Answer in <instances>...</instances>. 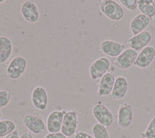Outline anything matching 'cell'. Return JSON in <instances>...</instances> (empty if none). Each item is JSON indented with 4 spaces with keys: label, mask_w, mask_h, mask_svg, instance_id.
Listing matches in <instances>:
<instances>
[{
    "label": "cell",
    "mask_w": 155,
    "mask_h": 138,
    "mask_svg": "<svg viewBox=\"0 0 155 138\" xmlns=\"http://www.w3.org/2000/svg\"><path fill=\"white\" fill-rule=\"evenodd\" d=\"M99 7L102 13L113 21H119L124 16V10L117 1L102 0L100 3Z\"/></svg>",
    "instance_id": "cell-1"
},
{
    "label": "cell",
    "mask_w": 155,
    "mask_h": 138,
    "mask_svg": "<svg viewBox=\"0 0 155 138\" xmlns=\"http://www.w3.org/2000/svg\"><path fill=\"white\" fill-rule=\"evenodd\" d=\"M26 67V58L23 56L18 55L10 61L6 69V74L10 79L16 80L24 74Z\"/></svg>",
    "instance_id": "cell-2"
},
{
    "label": "cell",
    "mask_w": 155,
    "mask_h": 138,
    "mask_svg": "<svg viewBox=\"0 0 155 138\" xmlns=\"http://www.w3.org/2000/svg\"><path fill=\"white\" fill-rule=\"evenodd\" d=\"M110 60L104 57H101L95 60L90 64L89 74L92 80H96L102 78L108 71L110 67Z\"/></svg>",
    "instance_id": "cell-3"
},
{
    "label": "cell",
    "mask_w": 155,
    "mask_h": 138,
    "mask_svg": "<svg viewBox=\"0 0 155 138\" xmlns=\"http://www.w3.org/2000/svg\"><path fill=\"white\" fill-rule=\"evenodd\" d=\"M92 114L97 122L105 127L111 126L113 122L114 117L111 111L101 103H97L93 107Z\"/></svg>",
    "instance_id": "cell-4"
},
{
    "label": "cell",
    "mask_w": 155,
    "mask_h": 138,
    "mask_svg": "<svg viewBox=\"0 0 155 138\" xmlns=\"http://www.w3.org/2000/svg\"><path fill=\"white\" fill-rule=\"evenodd\" d=\"M78 124L77 112L74 110L67 111L62 120L61 132L67 137H71L75 134Z\"/></svg>",
    "instance_id": "cell-5"
},
{
    "label": "cell",
    "mask_w": 155,
    "mask_h": 138,
    "mask_svg": "<svg viewBox=\"0 0 155 138\" xmlns=\"http://www.w3.org/2000/svg\"><path fill=\"white\" fill-rule=\"evenodd\" d=\"M137 55V52L136 50L131 48L127 49L116 58L114 64L120 69H128L134 64Z\"/></svg>",
    "instance_id": "cell-6"
},
{
    "label": "cell",
    "mask_w": 155,
    "mask_h": 138,
    "mask_svg": "<svg viewBox=\"0 0 155 138\" xmlns=\"http://www.w3.org/2000/svg\"><path fill=\"white\" fill-rule=\"evenodd\" d=\"M21 13L24 19L29 23L34 24L39 18V12L34 1H25L21 7Z\"/></svg>",
    "instance_id": "cell-7"
},
{
    "label": "cell",
    "mask_w": 155,
    "mask_h": 138,
    "mask_svg": "<svg viewBox=\"0 0 155 138\" xmlns=\"http://www.w3.org/2000/svg\"><path fill=\"white\" fill-rule=\"evenodd\" d=\"M22 123L30 132L35 134L43 133L45 129V125L43 120L36 115H25L22 119Z\"/></svg>",
    "instance_id": "cell-8"
},
{
    "label": "cell",
    "mask_w": 155,
    "mask_h": 138,
    "mask_svg": "<svg viewBox=\"0 0 155 138\" xmlns=\"http://www.w3.org/2000/svg\"><path fill=\"white\" fill-rule=\"evenodd\" d=\"M31 103L33 106L39 110H45L48 105V95L46 89L41 86L35 87L31 92Z\"/></svg>",
    "instance_id": "cell-9"
},
{
    "label": "cell",
    "mask_w": 155,
    "mask_h": 138,
    "mask_svg": "<svg viewBox=\"0 0 155 138\" xmlns=\"http://www.w3.org/2000/svg\"><path fill=\"white\" fill-rule=\"evenodd\" d=\"M65 110L53 111L51 112L47 119L46 128L49 133H54L61 131L62 120L65 114Z\"/></svg>",
    "instance_id": "cell-10"
},
{
    "label": "cell",
    "mask_w": 155,
    "mask_h": 138,
    "mask_svg": "<svg viewBox=\"0 0 155 138\" xmlns=\"http://www.w3.org/2000/svg\"><path fill=\"white\" fill-rule=\"evenodd\" d=\"M133 109L132 106L126 103L120 105L117 112V123L122 128H127L132 123Z\"/></svg>",
    "instance_id": "cell-11"
},
{
    "label": "cell",
    "mask_w": 155,
    "mask_h": 138,
    "mask_svg": "<svg viewBox=\"0 0 155 138\" xmlns=\"http://www.w3.org/2000/svg\"><path fill=\"white\" fill-rule=\"evenodd\" d=\"M151 40V35L150 32L147 30H143L128 39L127 41V44L130 48L137 52L145 47L150 42Z\"/></svg>",
    "instance_id": "cell-12"
},
{
    "label": "cell",
    "mask_w": 155,
    "mask_h": 138,
    "mask_svg": "<svg viewBox=\"0 0 155 138\" xmlns=\"http://www.w3.org/2000/svg\"><path fill=\"white\" fill-rule=\"evenodd\" d=\"M100 47L104 54L116 58L125 50V45L124 44H120L110 40L103 41L100 45Z\"/></svg>",
    "instance_id": "cell-13"
},
{
    "label": "cell",
    "mask_w": 155,
    "mask_h": 138,
    "mask_svg": "<svg viewBox=\"0 0 155 138\" xmlns=\"http://www.w3.org/2000/svg\"><path fill=\"white\" fill-rule=\"evenodd\" d=\"M154 57L155 49L151 46H146L137 55L133 64L140 68H145L152 63Z\"/></svg>",
    "instance_id": "cell-14"
},
{
    "label": "cell",
    "mask_w": 155,
    "mask_h": 138,
    "mask_svg": "<svg viewBox=\"0 0 155 138\" xmlns=\"http://www.w3.org/2000/svg\"><path fill=\"white\" fill-rule=\"evenodd\" d=\"M114 74L111 72H107L101 78L97 90L99 96H107L111 93L114 81Z\"/></svg>",
    "instance_id": "cell-15"
},
{
    "label": "cell",
    "mask_w": 155,
    "mask_h": 138,
    "mask_svg": "<svg viewBox=\"0 0 155 138\" xmlns=\"http://www.w3.org/2000/svg\"><path fill=\"white\" fill-rule=\"evenodd\" d=\"M128 81L124 76H118L115 79L114 84L111 93V97L114 100H119L124 98L127 93Z\"/></svg>",
    "instance_id": "cell-16"
},
{
    "label": "cell",
    "mask_w": 155,
    "mask_h": 138,
    "mask_svg": "<svg viewBox=\"0 0 155 138\" xmlns=\"http://www.w3.org/2000/svg\"><path fill=\"white\" fill-rule=\"evenodd\" d=\"M150 21V18L142 13H139L131 19L130 24L132 34L133 35H136L143 32L149 25Z\"/></svg>",
    "instance_id": "cell-17"
},
{
    "label": "cell",
    "mask_w": 155,
    "mask_h": 138,
    "mask_svg": "<svg viewBox=\"0 0 155 138\" xmlns=\"http://www.w3.org/2000/svg\"><path fill=\"white\" fill-rule=\"evenodd\" d=\"M12 50L11 40L8 37L0 36V64L6 62L9 59Z\"/></svg>",
    "instance_id": "cell-18"
},
{
    "label": "cell",
    "mask_w": 155,
    "mask_h": 138,
    "mask_svg": "<svg viewBox=\"0 0 155 138\" xmlns=\"http://www.w3.org/2000/svg\"><path fill=\"white\" fill-rule=\"evenodd\" d=\"M137 8L150 19L155 16V4L153 0H137Z\"/></svg>",
    "instance_id": "cell-19"
},
{
    "label": "cell",
    "mask_w": 155,
    "mask_h": 138,
    "mask_svg": "<svg viewBox=\"0 0 155 138\" xmlns=\"http://www.w3.org/2000/svg\"><path fill=\"white\" fill-rule=\"evenodd\" d=\"M16 130V124L12 120H0V138L5 137Z\"/></svg>",
    "instance_id": "cell-20"
},
{
    "label": "cell",
    "mask_w": 155,
    "mask_h": 138,
    "mask_svg": "<svg viewBox=\"0 0 155 138\" xmlns=\"http://www.w3.org/2000/svg\"><path fill=\"white\" fill-rule=\"evenodd\" d=\"M91 131L94 138H110L107 127L99 123L93 125Z\"/></svg>",
    "instance_id": "cell-21"
},
{
    "label": "cell",
    "mask_w": 155,
    "mask_h": 138,
    "mask_svg": "<svg viewBox=\"0 0 155 138\" xmlns=\"http://www.w3.org/2000/svg\"><path fill=\"white\" fill-rule=\"evenodd\" d=\"M142 135L145 138H155V116L150 120Z\"/></svg>",
    "instance_id": "cell-22"
},
{
    "label": "cell",
    "mask_w": 155,
    "mask_h": 138,
    "mask_svg": "<svg viewBox=\"0 0 155 138\" xmlns=\"http://www.w3.org/2000/svg\"><path fill=\"white\" fill-rule=\"evenodd\" d=\"M11 93L8 90H0V108L6 106L10 102Z\"/></svg>",
    "instance_id": "cell-23"
},
{
    "label": "cell",
    "mask_w": 155,
    "mask_h": 138,
    "mask_svg": "<svg viewBox=\"0 0 155 138\" xmlns=\"http://www.w3.org/2000/svg\"><path fill=\"white\" fill-rule=\"evenodd\" d=\"M119 2L129 10H134L137 7V0H119Z\"/></svg>",
    "instance_id": "cell-24"
},
{
    "label": "cell",
    "mask_w": 155,
    "mask_h": 138,
    "mask_svg": "<svg viewBox=\"0 0 155 138\" xmlns=\"http://www.w3.org/2000/svg\"><path fill=\"white\" fill-rule=\"evenodd\" d=\"M44 138H67V137H66L61 132H58L54 133H48L45 136Z\"/></svg>",
    "instance_id": "cell-25"
},
{
    "label": "cell",
    "mask_w": 155,
    "mask_h": 138,
    "mask_svg": "<svg viewBox=\"0 0 155 138\" xmlns=\"http://www.w3.org/2000/svg\"><path fill=\"white\" fill-rule=\"evenodd\" d=\"M74 138H94L88 133L85 131H79L74 134Z\"/></svg>",
    "instance_id": "cell-26"
},
{
    "label": "cell",
    "mask_w": 155,
    "mask_h": 138,
    "mask_svg": "<svg viewBox=\"0 0 155 138\" xmlns=\"http://www.w3.org/2000/svg\"><path fill=\"white\" fill-rule=\"evenodd\" d=\"M5 138H20L19 131L18 130H15L13 132L5 136Z\"/></svg>",
    "instance_id": "cell-27"
},
{
    "label": "cell",
    "mask_w": 155,
    "mask_h": 138,
    "mask_svg": "<svg viewBox=\"0 0 155 138\" xmlns=\"http://www.w3.org/2000/svg\"><path fill=\"white\" fill-rule=\"evenodd\" d=\"M20 138H34L33 135L31 134V132L30 131H27L24 133H22L20 136Z\"/></svg>",
    "instance_id": "cell-28"
},
{
    "label": "cell",
    "mask_w": 155,
    "mask_h": 138,
    "mask_svg": "<svg viewBox=\"0 0 155 138\" xmlns=\"http://www.w3.org/2000/svg\"><path fill=\"white\" fill-rule=\"evenodd\" d=\"M5 1V0H0V4L3 3V2H4Z\"/></svg>",
    "instance_id": "cell-29"
},
{
    "label": "cell",
    "mask_w": 155,
    "mask_h": 138,
    "mask_svg": "<svg viewBox=\"0 0 155 138\" xmlns=\"http://www.w3.org/2000/svg\"><path fill=\"white\" fill-rule=\"evenodd\" d=\"M1 117H2V113H1V111H0V120L1 119Z\"/></svg>",
    "instance_id": "cell-30"
},
{
    "label": "cell",
    "mask_w": 155,
    "mask_h": 138,
    "mask_svg": "<svg viewBox=\"0 0 155 138\" xmlns=\"http://www.w3.org/2000/svg\"><path fill=\"white\" fill-rule=\"evenodd\" d=\"M154 4H155V0H154Z\"/></svg>",
    "instance_id": "cell-31"
}]
</instances>
